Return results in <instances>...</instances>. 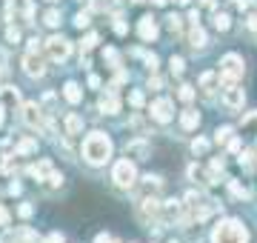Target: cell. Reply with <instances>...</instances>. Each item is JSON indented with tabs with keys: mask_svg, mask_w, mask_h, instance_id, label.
I'll list each match as a JSON object with an SVG mask.
<instances>
[{
	"mask_svg": "<svg viewBox=\"0 0 257 243\" xmlns=\"http://www.w3.org/2000/svg\"><path fill=\"white\" fill-rule=\"evenodd\" d=\"M211 243H248V232L237 220H223V223L214 226Z\"/></svg>",
	"mask_w": 257,
	"mask_h": 243,
	"instance_id": "2",
	"label": "cell"
},
{
	"mask_svg": "<svg viewBox=\"0 0 257 243\" xmlns=\"http://www.w3.org/2000/svg\"><path fill=\"white\" fill-rule=\"evenodd\" d=\"M132 106H143V94H140V92L132 94Z\"/></svg>",
	"mask_w": 257,
	"mask_h": 243,
	"instance_id": "39",
	"label": "cell"
},
{
	"mask_svg": "<svg viewBox=\"0 0 257 243\" xmlns=\"http://www.w3.org/2000/svg\"><path fill=\"white\" fill-rule=\"evenodd\" d=\"M214 29L226 32V29H229V15H220V12H217V15H214Z\"/></svg>",
	"mask_w": 257,
	"mask_h": 243,
	"instance_id": "22",
	"label": "cell"
},
{
	"mask_svg": "<svg viewBox=\"0 0 257 243\" xmlns=\"http://www.w3.org/2000/svg\"><path fill=\"white\" fill-rule=\"evenodd\" d=\"M180 123H183V129H197V123H200V114L192 112V109H186L183 117H180Z\"/></svg>",
	"mask_w": 257,
	"mask_h": 243,
	"instance_id": "18",
	"label": "cell"
},
{
	"mask_svg": "<svg viewBox=\"0 0 257 243\" xmlns=\"http://www.w3.org/2000/svg\"><path fill=\"white\" fill-rule=\"evenodd\" d=\"M89 23H92V18H89L86 12H80V15L74 18V26H77V29H86V26H89Z\"/></svg>",
	"mask_w": 257,
	"mask_h": 243,
	"instance_id": "25",
	"label": "cell"
},
{
	"mask_svg": "<svg viewBox=\"0 0 257 243\" xmlns=\"http://www.w3.org/2000/svg\"><path fill=\"white\" fill-rule=\"evenodd\" d=\"M6 223H9V212H6V209L0 206V226H6Z\"/></svg>",
	"mask_w": 257,
	"mask_h": 243,
	"instance_id": "40",
	"label": "cell"
},
{
	"mask_svg": "<svg viewBox=\"0 0 257 243\" xmlns=\"http://www.w3.org/2000/svg\"><path fill=\"white\" fill-rule=\"evenodd\" d=\"M166 26L172 29V32H180V18H177V15H169V18H166Z\"/></svg>",
	"mask_w": 257,
	"mask_h": 243,
	"instance_id": "27",
	"label": "cell"
},
{
	"mask_svg": "<svg viewBox=\"0 0 257 243\" xmlns=\"http://www.w3.org/2000/svg\"><path fill=\"white\" fill-rule=\"evenodd\" d=\"M37 43H40L37 38H32V40H29V52H37Z\"/></svg>",
	"mask_w": 257,
	"mask_h": 243,
	"instance_id": "43",
	"label": "cell"
},
{
	"mask_svg": "<svg viewBox=\"0 0 257 243\" xmlns=\"http://www.w3.org/2000/svg\"><path fill=\"white\" fill-rule=\"evenodd\" d=\"M138 215L143 217L146 223L157 220V217H160V203H157V197H143L138 203Z\"/></svg>",
	"mask_w": 257,
	"mask_h": 243,
	"instance_id": "6",
	"label": "cell"
},
{
	"mask_svg": "<svg viewBox=\"0 0 257 243\" xmlns=\"http://www.w3.org/2000/svg\"><path fill=\"white\" fill-rule=\"evenodd\" d=\"M94 243H114V237H111V234H97Z\"/></svg>",
	"mask_w": 257,
	"mask_h": 243,
	"instance_id": "35",
	"label": "cell"
},
{
	"mask_svg": "<svg viewBox=\"0 0 257 243\" xmlns=\"http://www.w3.org/2000/svg\"><path fill=\"white\" fill-rule=\"evenodd\" d=\"M200 83H203V86H211V83H214V75H211V72H209V75H203Z\"/></svg>",
	"mask_w": 257,
	"mask_h": 243,
	"instance_id": "41",
	"label": "cell"
},
{
	"mask_svg": "<svg viewBox=\"0 0 257 243\" xmlns=\"http://www.w3.org/2000/svg\"><path fill=\"white\" fill-rule=\"evenodd\" d=\"M231 192H234V195H237V197H246V195H248V192H246V189H243V186H240L237 180H231Z\"/></svg>",
	"mask_w": 257,
	"mask_h": 243,
	"instance_id": "33",
	"label": "cell"
},
{
	"mask_svg": "<svg viewBox=\"0 0 257 243\" xmlns=\"http://www.w3.org/2000/svg\"><path fill=\"white\" fill-rule=\"evenodd\" d=\"M23 72H26L29 77H43L46 66H43V60H40L37 52H26V57H23Z\"/></svg>",
	"mask_w": 257,
	"mask_h": 243,
	"instance_id": "7",
	"label": "cell"
},
{
	"mask_svg": "<svg viewBox=\"0 0 257 243\" xmlns=\"http://www.w3.org/2000/svg\"><path fill=\"white\" fill-rule=\"evenodd\" d=\"M63 94H66V100H69V103H80V100H83L80 86H77V83H72V80H69V83L63 86Z\"/></svg>",
	"mask_w": 257,
	"mask_h": 243,
	"instance_id": "16",
	"label": "cell"
},
{
	"mask_svg": "<svg viewBox=\"0 0 257 243\" xmlns=\"http://www.w3.org/2000/svg\"><path fill=\"white\" fill-rule=\"evenodd\" d=\"M46 52H49V57H52L55 63H63L66 57L72 55V43H69L66 38H60V35H55V38L46 40Z\"/></svg>",
	"mask_w": 257,
	"mask_h": 243,
	"instance_id": "5",
	"label": "cell"
},
{
	"mask_svg": "<svg viewBox=\"0 0 257 243\" xmlns=\"http://www.w3.org/2000/svg\"><path fill=\"white\" fill-rule=\"evenodd\" d=\"M180 97H183V100L189 103V100L194 97V89H192V86H180Z\"/></svg>",
	"mask_w": 257,
	"mask_h": 243,
	"instance_id": "30",
	"label": "cell"
},
{
	"mask_svg": "<svg viewBox=\"0 0 257 243\" xmlns=\"http://www.w3.org/2000/svg\"><path fill=\"white\" fill-rule=\"evenodd\" d=\"M135 3H143V0H135Z\"/></svg>",
	"mask_w": 257,
	"mask_h": 243,
	"instance_id": "48",
	"label": "cell"
},
{
	"mask_svg": "<svg viewBox=\"0 0 257 243\" xmlns=\"http://www.w3.org/2000/svg\"><path fill=\"white\" fill-rule=\"evenodd\" d=\"M83 158L89 160L92 166H103V163L111 158L109 135H103V132H92V135L83 141Z\"/></svg>",
	"mask_w": 257,
	"mask_h": 243,
	"instance_id": "1",
	"label": "cell"
},
{
	"mask_svg": "<svg viewBox=\"0 0 257 243\" xmlns=\"http://www.w3.org/2000/svg\"><path fill=\"white\" fill-rule=\"evenodd\" d=\"M15 152L18 155H32V152H37V141H20Z\"/></svg>",
	"mask_w": 257,
	"mask_h": 243,
	"instance_id": "21",
	"label": "cell"
},
{
	"mask_svg": "<svg viewBox=\"0 0 257 243\" xmlns=\"http://www.w3.org/2000/svg\"><path fill=\"white\" fill-rule=\"evenodd\" d=\"M23 123H26L29 129H40V123H43V109H40L37 103H23Z\"/></svg>",
	"mask_w": 257,
	"mask_h": 243,
	"instance_id": "8",
	"label": "cell"
},
{
	"mask_svg": "<svg viewBox=\"0 0 257 243\" xmlns=\"http://www.w3.org/2000/svg\"><path fill=\"white\" fill-rule=\"evenodd\" d=\"M138 32H140V38H143V40H155V38H157V23H155V18H152V15L140 18Z\"/></svg>",
	"mask_w": 257,
	"mask_h": 243,
	"instance_id": "12",
	"label": "cell"
},
{
	"mask_svg": "<svg viewBox=\"0 0 257 243\" xmlns=\"http://www.w3.org/2000/svg\"><path fill=\"white\" fill-rule=\"evenodd\" d=\"M52 172H55V169H52V163H49V160H40V163H35V166H29V175H32V178H37V180H46Z\"/></svg>",
	"mask_w": 257,
	"mask_h": 243,
	"instance_id": "14",
	"label": "cell"
},
{
	"mask_svg": "<svg viewBox=\"0 0 257 243\" xmlns=\"http://www.w3.org/2000/svg\"><path fill=\"white\" fill-rule=\"evenodd\" d=\"M32 212H35V209H32V203H20V209H18L20 217H32Z\"/></svg>",
	"mask_w": 257,
	"mask_h": 243,
	"instance_id": "31",
	"label": "cell"
},
{
	"mask_svg": "<svg viewBox=\"0 0 257 243\" xmlns=\"http://www.w3.org/2000/svg\"><path fill=\"white\" fill-rule=\"evenodd\" d=\"M60 183H63V175H57V172H52V175L46 178V186H49V189H57Z\"/></svg>",
	"mask_w": 257,
	"mask_h": 243,
	"instance_id": "24",
	"label": "cell"
},
{
	"mask_svg": "<svg viewBox=\"0 0 257 243\" xmlns=\"http://www.w3.org/2000/svg\"><path fill=\"white\" fill-rule=\"evenodd\" d=\"M172 72H175V75L183 72V60H180V57H172Z\"/></svg>",
	"mask_w": 257,
	"mask_h": 243,
	"instance_id": "34",
	"label": "cell"
},
{
	"mask_svg": "<svg viewBox=\"0 0 257 243\" xmlns=\"http://www.w3.org/2000/svg\"><path fill=\"white\" fill-rule=\"evenodd\" d=\"M94 43H97V35H89V38L83 40L80 46H83V52H89V49H94Z\"/></svg>",
	"mask_w": 257,
	"mask_h": 243,
	"instance_id": "29",
	"label": "cell"
},
{
	"mask_svg": "<svg viewBox=\"0 0 257 243\" xmlns=\"http://www.w3.org/2000/svg\"><path fill=\"white\" fill-rule=\"evenodd\" d=\"M111 180H114L120 189H132L135 183H138V169H135V163H132L128 158L117 160L114 169H111Z\"/></svg>",
	"mask_w": 257,
	"mask_h": 243,
	"instance_id": "3",
	"label": "cell"
},
{
	"mask_svg": "<svg viewBox=\"0 0 257 243\" xmlns=\"http://www.w3.org/2000/svg\"><path fill=\"white\" fill-rule=\"evenodd\" d=\"M172 243H177V240H172Z\"/></svg>",
	"mask_w": 257,
	"mask_h": 243,
	"instance_id": "50",
	"label": "cell"
},
{
	"mask_svg": "<svg viewBox=\"0 0 257 243\" xmlns=\"http://www.w3.org/2000/svg\"><path fill=\"white\" fill-rule=\"evenodd\" d=\"M243 100H246V94H243L240 86H226V92H223V103H226L229 109H240Z\"/></svg>",
	"mask_w": 257,
	"mask_h": 243,
	"instance_id": "10",
	"label": "cell"
},
{
	"mask_svg": "<svg viewBox=\"0 0 257 243\" xmlns=\"http://www.w3.org/2000/svg\"><path fill=\"white\" fill-rule=\"evenodd\" d=\"M248 29H257V15H251V18H248Z\"/></svg>",
	"mask_w": 257,
	"mask_h": 243,
	"instance_id": "44",
	"label": "cell"
},
{
	"mask_svg": "<svg viewBox=\"0 0 257 243\" xmlns=\"http://www.w3.org/2000/svg\"><path fill=\"white\" fill-rule=\"evenodd\" d=\"M0 126H3V106H0Z\"/></svg>",
	"mask_w": 257,
	"mask_h": 243,
	"instance_id": "46",
	"label": "cell"
},
{
	"mask_svg": "<svg viewBox=\"0 0 257 243\" xmlns=\"http://www.w3.org/2000/svg\"><path fill=\"white\" fill-rule=\"evenodd\" d=\"M80 129H83V120L77 114H69V117H66V135H77Z\"/></svg>",
	"mask_w": 257,
	"mask_h": 243,
	"instance_id": "20",
	"label": "cell"
},
{
	"mask_svg": "<svg viewBox=\"0 0 257 243\" xmlns=\"http://www.w3.org/2000/svg\"><path fill=\"white\" fill-rule=\"evenodd\" d=\"M6 40H9V43H18L20 32H18V29H6Z\"/></svg>",
	"mask_w": 257,
	"mask_h": 243,
	"instance_id": "32",
	"label": "cell"
},
{
	"mask_svg": "<svg viewBox=\"0 0 257 243\" xmlns=\"http://www.w3.org/2000/svg\"><path fill=\"white\" fill-rule=\"evenodd\" d=\"M160 212L166 215V220H177L183 215V203L180 200H166V203H160Z\"/></svg>",
	"mask_w": 257,
	"mask_h": 243,
	"instance_id": "13",
	"label": "cell"
},
{
	"mask_svg": "<svg viewBox=\"0 0 257 243\" xmlns=\"http://www.w3.org/2000/svg\"><path fill=\"white\" fill-rule=\"evenodd\" d=\"M189 43H192L194 49H203L206 46V32H203L200 26H194L192 32H189Z\"/></svg>",
	"mask_w": 257,
	"mask_h": 243,
	"instance_id": "17",
	"label": "cell"
},
{
	"mask_svg": "<svg viewBox=\"0 0 257 243\" xmlns=\"http://www.w3.org/2000/svg\"><path fill=\"white\" fill-rule=\"evenodd\" d=\"M160 186H163V180L157 178V175H146V178H143V189H146L149 195L160 192Z\"/></svg>",
	"mask_w": 257,
	"mask_h": 243,
	"instance_id": "19",
	"label": "cell"
},
{
	"mask_svg": "<svg viewBox=\"0 0 257 243\" xmlns=\"http://www.w3.org/2000/svg\"><path fill=\"white\" fill-rule=\"evenodd\" d=\"M237 77H243V57L240 55H226L220 60V80L223 86H234Z\"/></svg>",
	"mask_w": 257,
	"mask_h": 243,
	"instance_id": "4",
	"label": "cell"
},
{
	"mask_svg": "<svg viewBox=\"0 0 257 243\" xmlns=\"http://www.w3.org/2000/svg\"><path fill=\"white\" fill-rule=\"evenodd\" d=\"M155 3H157V6H160V3H163V0H155Z\"/></svg>",
	"mask_w": 257,
	"mask_h": 243,
	"instance_id": "47",
	"label": "cell"
},
{
	"mask_svg": "<svg viewBox=\"0 0 257 243\" xmlns=\"http://www.w3.org/2000/svg\"><path fill=\"white\" fill-rule=\"evenodd\" d=\"M114 32H117V35H126V23L120 18H117V23H114Z\"/></svg>",
	"mask_w": 257,
	"mask_h": 243,
	"instance_id": "38",
	"label": "cell"
},
{
	"mask_svg": "<svg viewBox=\"0 0 257 243\" xmlns=\"http://www.w3.org/2000/svg\"><path fill=\"white\" fill-rule=\"evenodd\" d=\"M43 243H63V234H57V232H55V234H49Z\"/></svg>",
	"mask_w": 257,
	"mask_h": 243,
	"instance_id": "37",
	"label": "cell"
},
{
	"mask_svg": "<svg viewBox=\"0 0 257 243\" xmlns=\"http://www.w3.org/2000/svg\"><path fill=\"white\" fill-rule=\"evenodd\" d=\"M172 109H175L172 100H157V103H152V117L160 123H169L172 120Z\"/></svg>",
	"mask_w": 257,
	"mask_h": 243,
	"instance_id": "9",
	"label": "cell"
},
{
	"mask_svg": "<svg viewBox=\"0 0 257 243\" xmlns=\"http://www.w3.org/2000/svg\"><path fill=\"white\" fill-rule=\"evenodd\" d=\"M43 20H46L49 26H57V23H60V12H57V9H49L46 15H43Z\"/></svg>",
	"mask_w": 257,
	"mask_h": 243,
	"instance_id": "23",
	"label": "cell"
},
{
	"mask_svg": "<svg viewBox=\"0 0 257 243\" xmlns=\"http://www.w3.org/2000/svg\"><path fill=\"white\" fill-rule=\"evenodd\" d=\"M254 158H257V149H254Z\"/></svg>",
	"mask_w": 257,
	"mask_h": 243,
	"instance_id": "49",
	"label": "cell"
},
{
	"mask_svg": "<svg viewBox=\"0 0 257 243\" xmlns=\"http://www.w3.org/2000/svg\"><path fill=\"white\" fill-rule=\"evenodd\" d=\"M229 138H231V129H229V126H223V129H217V138H214V141H217V143H226Z\"/></svg>",
	"mask_w": 257,
	"mask_h": 243,
	"instance_id": "28",
	"label": "cell"
},
{
	"mask_svg": "<svg viewBox=\"0 0 257 243\" xmlns=\"http://www.w3.org/2000/svg\"><path fill=\"white\" fill-rule=\"evenodd\" d=\"M146 66L152 69V72H155V69H157V57H155V55H152V57H146Z\"/></svg>",
	"mask_w": 257,
	"mask_h": 243,
	"instance_id": "42",
	"label": "cell"
},
{
	"mask_svg": "<svg viewBox=\"0 0 257 243\" xmlns=\"http://www.w3.org/2000/svg\"><path fill=\"white\" fill-rule=\"evenodd\" d=\"M100 112H106V114H117L120 112V100L114 97V94H106L100 100Z\"/></svg>",
	"mask_w": 257,
	"mask_h": 243,
	"instance_id": "15",
	"label": "cell"
},
{
	"mask_svg": "<svg viewBox=\"0 0 257 243\" xmlns=\"http://www.w3.org/2000/svg\"><path fill=\"white\" fill-rule=\"evenodd\" d=\"M126 158H128V160H146V158H149V143H146V141H132V143H126Z\"/></svg>",
	"mask_w": 257,
	"mask_h": 243,
	"instance_id": "11",
	"label": "cell"
},
{
	"mask_svg": "<svg viewBox=\"0 0 257 243\" xmlns=\"http://www.w3.org/2000/svg\"><path fill=\"white\" fill-rule=\"evenodd\" d=\"M192 149H194V155H203V152L209 149V141H203V138H197V141L192 143Z\"/></svg>",
	"mask_w": 257,
	"mask_h": 243,
	"instance_id": "26",
	"label": "cell"
},
{
	"mask_svg": "<svg viewBox=\"0 0 257 243\" xmlns=\"http://www.w3.org/2000/svg\"><path fill=\"white\" fill-rule=\"evenodd\" d=\"M243 126H257V112L248 114V117H243Z\"/></svg>",
	"mask_w": 257,
	"mask_h": 243,
	"instance_id": "36",
	"label": "cell"
},
{
	"mask_svg": "<svg viewBox=\"0 0 257 243\" xmlns=\"http://www.w3.org/2000/svg\"><path fill=\"white\" fill-rule=\"evenodd\" d=\"M203 3H206V6H214V0H203Z\"/></svg>",
	"mask_w": 257,
	"mask_h": 243,
	"instance_id": "45",
	"label": "cell"
}]
</instances>
